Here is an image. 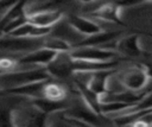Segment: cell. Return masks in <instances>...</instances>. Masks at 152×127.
<instances>
[{"instance_id":"1","label":"cell","mask_w":152,"mask_h":127,"mask_svg":"<svg viewBox=\"0 0 152 127\" xmlns=\"http://www.w3.org/2000/svg\"><path fill=\"white\" fill-rule=\"evenodd\" d=\"M51 76L48 72L46 68L45 69H36V70H27V71H18V72H5L0 75V83H5V88L10 87H15L34 81H42V80H49Z\"/></svg>"},{"instance_id":"2","label":"cell","mask_w":152,"mask_h":127,"mask_svg":"<svg viewBox=\"0 0 152 127\" xmlns=\"http://www.w3.org/2000/svg\"><path fill=\"white\" fill-rule=\"evenodd\" d=\"M44 45V42L40 38L33 37H13L8 36L7 38H0V50L2 51H33Z\"/></svg>"},{"instance_id":"3","label":"cell","mask_w":152,"mask_h":127,"mask_svg":"<svg viewBox=\"0 0 152 127\" xmlns=\"http://www.w3.org/2000/svg\"><path fill=\"white\" fill-rule=\"evenodd\" d=\"M70 56L77 59L91 61V62H106L112 61L116 57V52L107 49H101L99 46H80L74 47L69 51Z\"/></svg>"},{"instance_id":"4","label":"cell","mask_w":152,"mask_h":127,"mask_svg":"<svg viewBox=\"0 0 152 127\" xmlns=\"http://www.w3.org/2000/svg\"><path fill=\"white\" fill-rule=\"evenodd\" d=\"M148 78L150 75L147 72V68L144 65H135L122 75L121 83L126 89L138 93L146 87Z\"/></svg>"},{"instance_id":"5","label":"cell","mask_w":152,"mask_h":127,"mask_svg":"<svg viewBox=\"0 0 152 127\" xmlns=\"http://www.w3.org/2000/svg\"><path fill=\"white\" fill-rule=\"evenodd\" d=\"M58 55L57 51L49 49L46 46H40L33 51H30L27 55L21 57L17 61V64H36V65H44L46 66L50 62L55 59Z\"/></svg>"},{"instance_id":"6","label":"cell","mask_w":152,"mask_h":127,"mask_svg":"<svg viewBox=\"0 0 152 127\" xmlns=\"http://www.w3.org/2000/svg\"><path fill=\"white\" fill-rule=\"evenodd\" d=\"M49 80H42V81H34L15 87H10L5 88L4 94H12V95H19V96H27L31 99H37V97H43V88L44 84Z\"/></svg>"},{"instance_id":"7","label":"cell","mask_w":152,"mask_h":127,"mask_svg":"<svg viewBox=\"0 0 152 127\" xmlns=\"http://www.w3.org/2000/svg\"><path fill=\"white\" fill-rule=\"evenodd\" d=\"M83 101V100H82ZM71 109L66 108L64 110V113L69 116H72L77 120H81L83 121L86 125H93V126H96V125H101V121H100V115L96 114L95 112H93L86 103L84 101L81 103V102H76L72 107H70Z\"/></svg>"},{"instance_id":"8","label":"cell","mask_w":152,"mask_h":127,"mask_svg":"<svg viewBox=\"0 0 152 127\" xmlns=\"http://www.w3.org/2000/svg\"><path fill=\"white\" fill-rule=\"evenodd\" d=\"M62 17H63V12L61 9H50V11H39L27 14V20L37 26L52 27L62 19Z\"/></svg>"},{"instance_id":"9","label":"cell","mask_w":152,"mask_h":127,"mask_svg":"<svg viewBox=\"0 0 152 127\" xmlns=\"http://www.w3.org/2000/svg\"><path fill=\"white\" fill-rule=\"evenodd\" d=\"M115 72L114 69H108V70H96L90 74L89 82L87 83L88 88L91 89L95 94L103 95L108 91V80L110 76Z\"/></svg>"},{"instance_id":"10","label":"cell","mask_w":152,"mask_h":127,"mask_svg":"<svg viewBox=\"0 0 152 127\" xmlns=\"http://www.w3.org/2000/svg\"><path fill=\"white\" fill-rule=\"evenodd\" d=\"M120 12H121V8L113 1V2H106L101 5L100 7H97L93 12V15L104 21H110V23H115L121 26H126V24L121 19Z\"/></svg>"},{"instance_id":"11","label":"cell","mask_w":152,"mask_h":127,"mask_svg":"<svg viewBox=\"0 0 152 127\" xmlns=\"http://www.w3.org/2000/svg\"><path fill=\"white\" fill-rule=\"evenodd\" d=\"M119 33L120 31H100L91 36H87V38L81 42L71 43V49L80 46H100L106 43L113 42L119 36Z\"/></svg>"},{"instance_id":"12","label":"cell","mask_w":152,"mask_h":127,"mask_svg":"<svg viewBox=\"0 0 152 127\" xmlns=\"http://www.w3.org/2000/svg\"><path fill=\"white\" fill-rule=\"evenodd\" d=\"M68 25L71 26L78 33L84 34V36H91L94 33L102 31L101 27L97 24H95L94 21H91L87 18L80 17V15H75V14H71L68 17Z\"/></svg>"},{"instance_id":"13","label":"cell","mask_w":152,"mask_h":127,"mask_svg":"<svg viewBox=\"0 0 152 127\" xmlns=\"http://www.w3.org/2000/svg\"><path fill=\"white\" fill-rule=\"evenodd\" d=\"M31 102H32V106L37 110H39L46 115L53 114L59 110H65L66 108H69V103L65 100L55 101V100H50L46 97H37V99H32Z\"/></svg>"},{"instance_id":"14","label":"cell","mask_w":152,"mask_h":127,"mask_svg":"<svg viewBox=\"0 0 152 127\" xmlns=\"http://www.w3.org/2000/svg\"><path fill=\"white\" fill-rule=\"evenodd\" d=\"M52 31V27H42V26H37L32 23H30L28 20L20 25L19 27H17L15 30H13L12 32L8 33V36H13V37H33V38H42L44 36H48L50 32Z\"/></svg>"},{"instance_id":"15","label":"cell","mask_w":152,"mask_h":127,"mask_svg":"<svg viewBox=\"0 0 152 127\" xmlns=\"http://www.w3.org/2000/svg\"><path fill=\"white\" fill-rule=\"evenodd\" d=\"M116 49L119 52L126 55L127 57H138L142 53V50L139 45V34L133 33L120 39L116 44Z\"/></svg>"},{"instance_id":"16","label":"cell","mask_w":152,"mask_h":127,"mask_svg":"<svg viewBox=\"0 0 152 127\" xmlns=\"http://www.w3.org/2000/svg\"><path fill=\"white\" fill-rule=\"evenodd\" d=\"M74 82H75V84H76V87H77V89H78V91H80V94H81V97H82V100L84 101V103H86L93 112H95V113L99 114V115H102V114H101V110H100V103H101V102H100V100H99V95L95 94L91 89H89L88 85L84 84L82 81L75 80Z\"/></svg>"},{"instance_id":"17","label":"cell","mask_w":152,"mask_h":127,"mask_svg":"<svg viewBox=\"0 0 152 127\" xmlns=\"http://www.w3.org/2000/svg\"><path fill=\"white\" fill-rule=\"evenodd\" d=\"M30 0H18V2H15L12 7H10L8 9H6L5 14L2 15V18L0 19V37L2 34V31H4V27L6 26L7 23H10L11 20L23 15V14H26L25 12V7L27 5Z\"/></svg>"},{"instance_id":"18","label":"cell","mask_w":152,"mask_h":127,"mask_svg":"<svg viewBox=\"0 0 152 127\" xmlns=\"http://www.w3.org/2000/svg\"><path fill=\"white\" fill-rule=\"evenodd\" d=\"M43 97L55 100V101H61L66 99V90L63 85L56 82H51L50 80L44 84L43 88Z\"/></svg>"},{"instance_id":"19","label":"cell","mask_w":152,"mask_h":127,"mask_svg":"<svg viewBox=\"0 0 152 127\" xmlns=\"http://www.w3.org/2000/svg\"><path fill=\"white\" fill-rule=\"evenodd\" d=\"M133 103H127V102H120V101H108V102H101L100 103V110L102 115L109 114V113H115L120 110H125L127 108H132Z\"/></svg>"},{"instance_id":"20","label":"cell","mask_w":152,"mask_h":127,"mask_svg":"<svg viewBox=\"0 0 152 127\" xmlns=\"http://www.w3.org/2000/svg\"><path fill=\"white\" fill-rule=\"evenodd\" d=\"M43 46H46L49 49H52L57 52H65V51H70L71 50V44L68 43L66 40L62 39V38H52L49 39L44 43Z\"/></svg>"},{"instance_id":"21","label":"cell","mask_w":152,"mask_h":127,"mask_svg":"<svg viewBox=\"0 0 152 127\" xmlns=\"http://www.w3.org/2000/svg\"><path fill=\"white\" fill-rule=\"evenodd\" d=\"M26 21H27V14H23V15L18 17V18H15V19H13V20H11L10 23H7V24H6V26L4 27L2 33L8 34L10 32H12L13 30H15V28H17V27H19L20 25L25 24Z\"/></svg>"},{"instance_id":"22","label":"cell","mask_w":152,"mask_h":127,"mask_svg":"<svg viewBox=\"0 0 152 127\" xmlns=\"http://www.w3.org/2000/svg\"><path fill=\"white\" fill-rule=\"evenodd\" d=\"M152 108V91L150 93H146L145 96L135 103V106L132 107V110L129 112H133V110H141V109H151Z\"/></svg>"},{"instance_id":"23","label":"cell","mask_w":152,"mask_h":127,"mask_svg":"<svg viewBox=\"0 0 152 127\" xmlns=\"http://www.w3.org/2000/svg\"><path fill=\"white\" fill-rule=\"evenodd\" d=\"M17 61L8 58V57H2L0 58V70L5 74V72H10L12 70H14V68L17 66Z\"/></svg>"},{"instance_id":"24","label":"cell","mask_w":152,"mask_h":127,"mask_svg":"<svg viewBox=\"0 0 152 127\" xmlns=\"http://www.w3.org/2000/svg\"><path fill=\"white\" fill-rule=\"evenodd\" d=\"M15 2H18V0H0V9H8Z\"/></svg>"},{"instance_id":"25","label":"cell","mask_w":152,"mask_h":127,"mask_svg":"<svg viewBox=\"0 0 152 127\" xmlns=\"http://www.w3.org/2000/svg\"><path fill=\"white\" fill-rule=\"evenodd\" d=\"M78 1H82V2H91L94 0H78Z\"/></svg>"},{"instance_id":"26","label":"cell","mask_w":152,"mask_h":127,"mask_svg":"<svg viewBox=\"0 0 152 127\" xmlns=\"http://www.w3.org/2000/svg\"><path fill=\"white\" fill-rule=\"evenodd\" d=\"M1 95H4V90H2V87L0 85V96H1Z\"/></svg>"},{"instance_id":"27","label":"cell","mask_w":152,"mask_h":127,"mask_svg":"<svg viewBox=\"0 0 152 127\" xmlns=\"http://www.w3.org/2000/svg\"><path fill=\"white\" fill-rule=\"evenodd\" d=\"M146 2H150V4H152V0H145Z\"/></svg>"},{"instance_id":"28","label":"cell","mask_w":152,"mask_h":127,"mask_svg":"<svg viewBox=\"0 0 152 127\" xmlns=\"http://www.w3.org/2000/svg\"><path fill=\"white\" fill-rule=\"evenodd\" d=\"M1 74H4V72H2V71H1V70H0V75H1Z\"/></svg>"}]
</instances>
